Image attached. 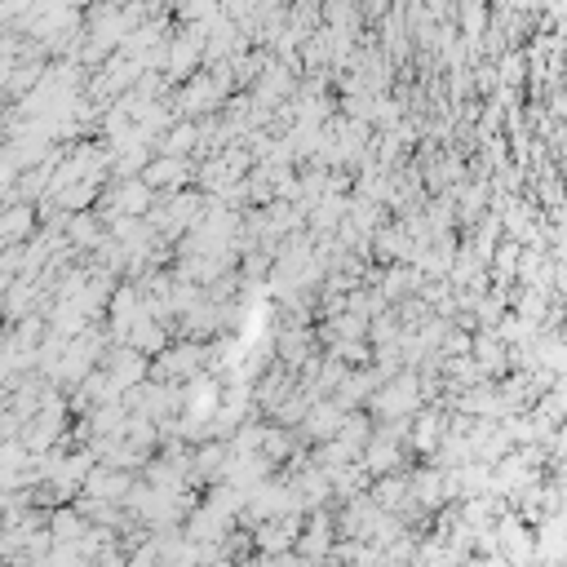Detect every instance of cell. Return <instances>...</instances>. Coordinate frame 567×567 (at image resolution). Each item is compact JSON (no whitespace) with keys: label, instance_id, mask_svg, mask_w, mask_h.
I'll return each instance as SVG.
<instances>
[{"label":"cell","instance_id":"1","mask_svg":"<svg viewBox=\"0 0 567 567\" xmlns=\"http://www.w3.org/2000/svg\"><path fill=\"white\" fill-rule=\"evenodd\" d=\"M23 226H27V209H9V240H18Z\"/></svg>","mask_w":567,"mask_h":567}]
</instances>
